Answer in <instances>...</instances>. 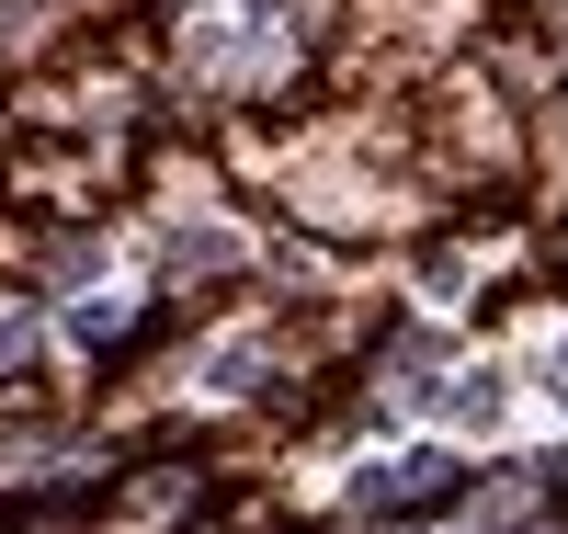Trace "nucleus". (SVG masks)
I'll return each instance as SVG.
<instances>
[{
	"instance_id": "nucleus-1",
	"label": "nucleus",
	"mask_w": 568,
	"mask_h": 534,
	"mask_svg": "<svg viewBox=\"0 0 568 534\" xmlns=\"http://www.w3.org/2000/svg\"><path fill=\"white\" fill-rule=\"evenodd\" d=\"M500 375H455V432H500Z\"/></svg>"
}]
</instances>
